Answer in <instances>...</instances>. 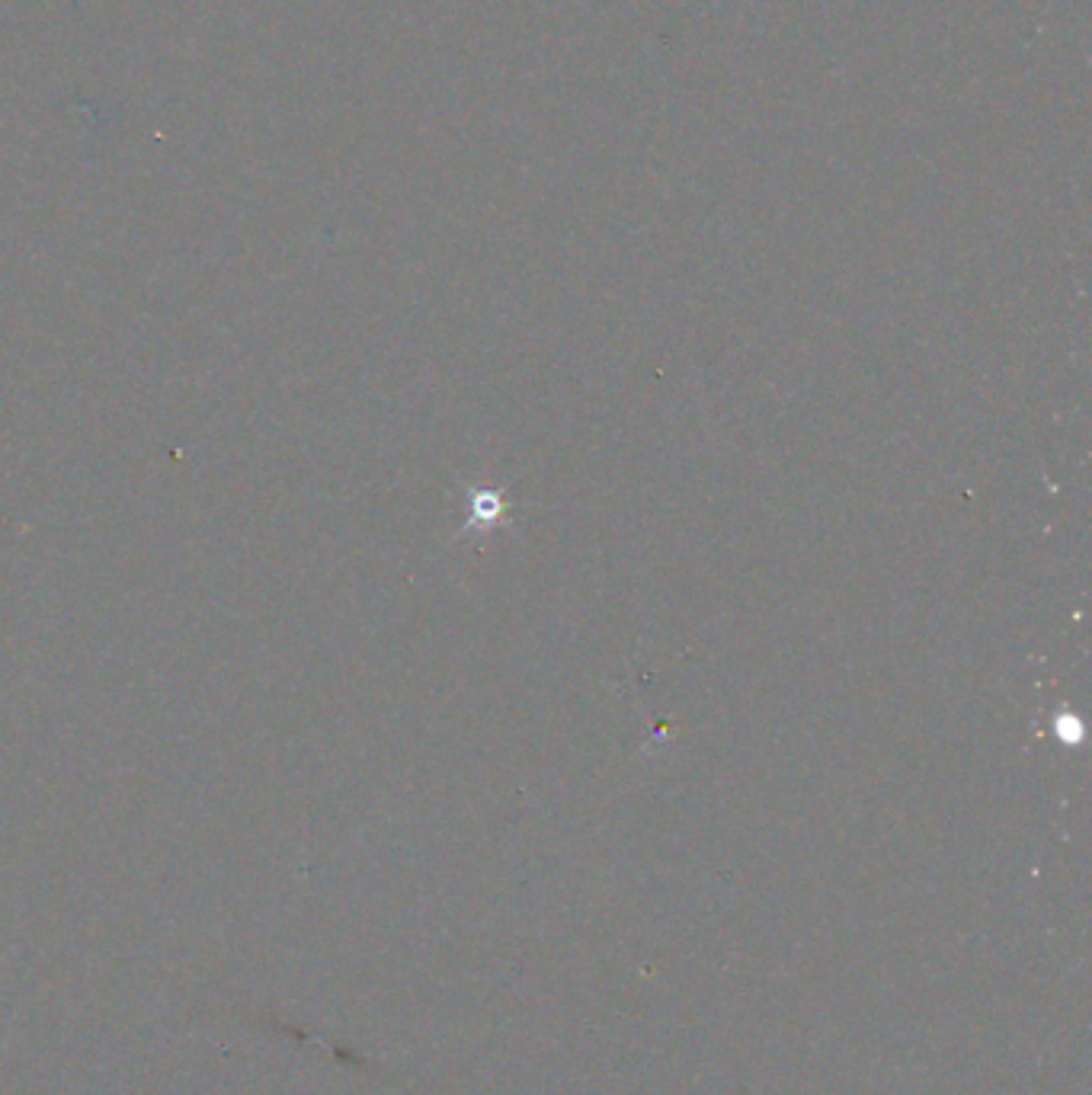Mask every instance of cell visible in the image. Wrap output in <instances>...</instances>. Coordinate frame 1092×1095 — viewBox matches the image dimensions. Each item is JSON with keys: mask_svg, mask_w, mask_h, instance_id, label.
Segmentation results:
<instances>
[{"mask_svg": "<svg viewBox=\"0 0 1092 1095\" xmlns=\"http://www.w3.org/2000/svg\"><path fill=\"white\" fill-rule=\"evenodd\" d=\"M475 523L481 519V529L484 526H493V519H497V513H500V506H503V500H500V493H475ZM471 523V526H475Z\"/></svg>", "mask_w": 1092, "mask_h": 1095, "instance_id": "6da1fadb", "label": "cell"}]
</instances>
